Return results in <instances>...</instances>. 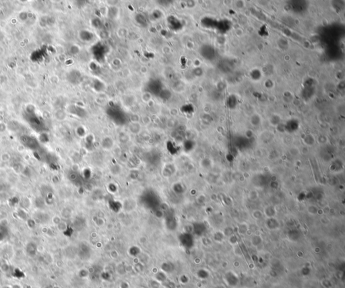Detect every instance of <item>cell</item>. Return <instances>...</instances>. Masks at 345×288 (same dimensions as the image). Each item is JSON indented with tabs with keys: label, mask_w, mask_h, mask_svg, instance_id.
<instances>
[{
	"label": "cell",
	"mask_w": 345,
	"mask_h": 288,
	"mask_svg": "<svg viewBox=\"0 0 345 288\" xmlns=\"http://www.w3.org/2000/svg\"><path fill=\"white\" fill-rule=\"evenodd\" d=\"M155 278L158 282H165L167 280V276L163 271L158 272L155 275Z\"/></svg>",
	"instance_id": "cell-1"
},
{
	"label": "cell",
	"mask_w": 345,
	"mask_h": 288,
	"mask_svg": "<svg viewBox=\"0 0 345 288\" xmlns=\"http://www.w3.org/2000/svg\"><path fill=\"white\" fill-rule=\"evenodd\" d=\"M162 269L164 273H171L173 271V267L170 263H164L162 266Z\"/></svg>",
	"instance_id": "cell-2"
},
{
	"label": "cell",
	"mask_w": 345,
	"mask_h": 288,
	"mask_svg": "<svg viewBox=\"0 0 345 288\" xmlns=\"http://www.w3.org/2000/svg\"><path fill=\"white\" fill-rule=\"evenodd\" d=\"M26 250L28 252V253H29L30 255H34L33 253H32V251L35 252H36V247H34V245L33 244H28V246L26 247Z\"/></svg>",
	"instance_id": "cell-3"
}]
</instances>
